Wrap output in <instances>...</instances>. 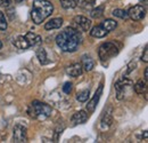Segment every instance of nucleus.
<instances>
[{
    "label": "nucleus",
    "mask_w": 148,
    "mask_h": 143,
    "mask_svg": "<svg viewBox=\"0 0 148 143\" xmlns=\"http://www.w3.org/2000/svg\"><path fill=\"white\" fill-rule=\"evenodd\" d=\"M87 119H88V113H87L86 111L81 110V111H77V112H75L73 115V117H72V123H73V125L75 126V125H79V124L86 123Z\"/></svg>",
    "instance_id": "9d476101"
},
{
    "label": "nucleus",
    "mask_w": 148,
    "mask_h": 143,
    "mask_svg": "<svg viewBox=\"0 0 148 143\" xmlns=\"http://www.w3.org/2000/svg\"><path fill=\"white\" fill-rule=\"evenodd\" d=\"M60 5L64 9H72L77 6V0H60Z\"/></svg>",
    "instance_id": "aec40b11"
},
{
    "label": "nucleus",
    "mask_w": 148,
    "mask_h": 143,
    "mask_svg": "<svg viewBox=\"0 0 148 143\" xmlns=\"http://www.w3.org/2000/svg\"><path fill=\"white\" fill-rule=\"evenodd\" d=\"M95 2H96V0H77V5L82 9H90V8H92Z\"/></svg>",
    "instance_id": "412c9836"
},
{
    "label": "nucleus",
    "mask_w": 148,
    "mask_h": 143,
    "mask_svg": "<svg viewBox=\"0 0 148 143\" xmlns=\"http://www.w3.org/2000/svg\"><path fill=\"white\" fill-rule=\"evenodd\" d=\"M29 115L32 118L36 119H46L51 115V108L49 107L46 103L39 102V101H34L31 103V106L29 108Z\"/></svg>",
    "instance_id": "7ed1b4c3"
},
{
    "label": "nucleus",
    "mask_w": 148,
    "mask_h": 143,
    "mask_svg": "<svg viewBox=\"0 0 148 143\" xmlns=\"http://www.w3.org/2000/svg\"><path fill=\"white\" fill-rule=\"evenodd\" d=\"M119 54V48L113 42H104L99 49H98V55H99V58L100 61L105 64V62L110 61L112 57L116 56Z\"/></svg>",
    "instance_id": "20e7f679"
},
{
    "label": "nucleus",
    "mask_w": 148,
    "mask_h": 143,
    "mask_svg": "<svg viewBox=\"0 0 148 143\" xmlns=\"http://www.w3.org/2000/svg\"><path fill=\"white\" fill-rule=\"evenodd\" d=\"M14 140L15 142L23 143L27 142V135H26V128L22 125H16L14 127Z\"/></svg>",
    "instance_id": "0eeeda50"
},
{
    "label": "nucleus",
    "mask_w": 148,
    "mask_h": 143,
    "mask_svg": "<svg viewBox=\"0 0 148 143\" xmlns=\"http://www.w3.org/2000/svg\"><path fill=\"white\" fill-rule=\"evenodd\" d=\"M25 38H26V40L29 41L30 47L39 45V44L41 42V37L36 35V33H33V32H27V33L25 35Z\"/></svg>",
    "instance_id": "2eb2a0df"
},
{
    "label": "nucleus",
    "mask_w": 148,
    "mask_h": 143,
    "mask_svg": "<svg viewBox=\"0 0 148 143\" xmlns=\"http://www.w3.org/2000/svg\"><path fill=\"white\" fill-rule=\"evenodd\" d=\"M104 12V8L103 7H97V8H95L91 10V13H90V15H91V17L93 18H99L103 16V13Z\"/></svg>",
    "instance_id": "5701e85b"
},
{
    "label": "nucleus",
    "mask_w": 148,
    "mask_h": 143,
    "mask_svg": "<svg viewBox=\"0 0 148 143\" xmlns=\"http://www.w3.org/2000/svg\"><path fill=\"white\" fill-rule=\"evenodd\" d=\"M37 57L41 64H47V63L49 62L48 56H47V53H46V51H45L43 48H39V49L37 51Z\"/></svg>",
    "instance_id": "6ab92c4d"
},
{
    "label": "nucleus",
    "mask_w": 148,
    "mask_h": 143,
    "mask_svg": "<svg viewBox=\"0 0 148 143\" xmlns=\"http://www.w3.org/2000/svg\"><path fill=\"white\" fill-rule=\"evenodd\" d=\"M141 60L144 61V62H148V49H147V46L145 47V49H144V54H143V56H141Z\"/></svg>",
    "instance_id": "cd10ccee"
},
{
    "label": "nucleus",
    "mask_w": 148,
    "mask_h": 143,
    "mask_svg": "<svg viewBox=\"0 0 148 143\" xmlns=\"http://www.w3.org/2000/svg\"><path fill=\"white\" fill-rule=\"evenodd\" d=\"M1 47H2V42L0 41V49H1Z\"/></svg>",
    "instance_id": "2f4dec72"
},
{
    "label": "nucleus",
    "mask_w": 148,
    "mask_h": 143,
    "mask_svg": "<svg viewBox=\"0 0 148 143\" xmlns=\"http://www.w3.org/2000/svg\"><path fill=\"white\" fill-rule=\"evenodd\" d=\"M82 65L79 64V63H74L72 65L67 67L66 68V73L70 74L71 77H79L82 74Z\"/></svg>",
    "instance_id": "f8f14e48"
},
{
    "label": "nucleus",
    "mask_w": 148,
    "mask_h": 143,
    "mask_svg": "<svg viewBox=\"0 0 148 143\" xmlns=\"http://www.w3.org/2000/svg\"><path fill=\"white\" fill-rule=\"evenodd\" d=\"M14 45L15 47H17L18 49H27L30 47L29 41L26 40L25 36H19L14 40Z\"/></svg>",
    "instance_id": "4468645a"
},
{
    "label": "nucleus",
    "mask_w": 148,
    "mask_h": 143,
    "mask_svg": "<svg viewBox=\"0 0 148 143\" xmlns=\"http://www.w3.org/2000/svg\"><path fill=\"white\" fill-rule=\"evenodd\" d=\"M134 92L137 94H146L147 92V81L145 80H139L136 85H134Z\"/></svg>",
    "instance_id": "f3484780"
},
{
    "label": "nucleus",
    "mask_w": 148,
    "mask_h": 143,
    "mask_svg": "<svg viewBox=\"0 0 148 143\" xmlns=\"http://www.w3.org/2000/svg\"><path fill=\"white\" fill-rule=\"evenodd\" d=\"M82 41V37L80 32L73 26H69L64 29L58 36L56 37V44L63 52L73 53L77 49Z\"/></svg>",
    "instance_id": "f257e3e1"
},
{
    "label": "nucleus",
    "mask_w": 148,
    "mask_h": 143,
    "mask_svg": "<svg viewBox=\"0 0 148 143\" xmlns=\"http://www.w3.org/2000/svg\"><path fill=\"white\" fill-rule=\"evenodd\" d=\"M63 18L60 17H56L51 18L49 22H47L45 24V29L46 30H54V29H59L62 25H63Z\"/></svg>",
    "instance_id": "ddd939ff"
},
{
    "label": "nucleus",
    "mask_w": 148,
    "mask_h": 143,
    "mask_svg": "<svg viewBox=\"0 0 148 143\" xmlns=\"http://www.w3.org/2000/svg\"><path fill=\"white\" fill-rule=\"evenodd\" d=\"M140 1H143V0H140ZM144 2H145V3H146V2H147V0H144Z\"/></svg>",
    "instance_id": "473e14b6"
},
{
    "label": "nucleus",
    "mask_w": 148,
    "mask_h": 143,
    "mask_svg": "<svg viewBox=\"0 0 148 143\" xmlns=\"http://www.w3.org/2000/svg\"><path fill=\"white\" fill-rule=\"evenodd\" d=\"M54 6L48 0H34L31 12L32 21L36 24H41L47 17L53 14Z\"/></svg>",
    "instance_id": "f03ea898"
},
{
    "label": "nucleus",
    "mask_w": 148,
    "mask_h": 143,
    "mask_svg": "<svg viewBox=\"0 0 148 143\" xmlns=\"http://www.w3.org/2000/svg\"><path fill=\"white\" fill-rule=\"evenodd\" d=\"M10 3H12V0H0V6H2V7H9L10 6Z\"/></svg>",
    "instance_id": "c85d7f7f"
},
{
    "label": "nucleus",
    "mask_w": 148,
    "mask_h": 143,
    "mask_svg": "<svg viewBox=\"0 0 148 143\" xmlns=\"http://www.w3.org/2000/svg\"><path fill=\"white\" fill-rule=\"evenodd\" d=\"M113 15L115 17L123 18V19H125V18L128 17V13L125 10H123V9H114L113 10Z\"/></svg>",
    "instance_id": "b1692460"
},
{
    "label": "nucleus",
    "mask_w": 148,
    "mask_h": 143,
    "mask_svg": "<svg viewBox=\"0 0 148 143\" xmlns=\"http://www.w3.org/2000/svg\"><path fill=\"white\" fill-rule=\"evenodd\" d=\"M23 0H15V2H22Z\"/></svg>",
    "instance_id": "7c9ffc66"
},
{
    "label": "nucleus",
    "mask_w": 148,
    "mask_h": 143,
    "mask_svg": "<svg viewBox=\"0 0 148 143\" xmlns=\"http://www.w3.org/2000/svg\"><path fill=\"white\" fill-rule=\"evenodd\" d=\"M90 96V92L89 90H81L76 94V100L79 102H86Z\"/></svg>",
    "instance_id": "4be33fe9"
},
{
    "label": "nucleus",
    "mask_w": 148,
    "mask_h": 143,
    "mask_svg": "<svg viewBox=\"0 0 148 143\" xmlns=\"http://www.w3.org/2000/svg\"><path fill=\"white\" fill-rule=\"evenodd\" d=\"M100 25L101 26H104L108 32L112 31V30H114L116 26H117V23H116V21H114V19H111V18H107V19H105V21H103L101 23H100Z\"/></svg>",
    "instance_id": "a211bd4d"
},
{
    "label": "nucleus",
    "mask_w": 148,
    "mask_h": 143,
    "mask_svg": "<svg viewBox=\"0 0 148 143\" xmlns=\"http://www.w3.org/2000/svg\"><path fill=\"white\" fill-rule=\"evenodd\" d=\"M112 121H113V119H112V115L111 112H105V115H104V117H103V120H101V123H103V126H110L112 124Z\"/></svg>",
    "instance_id": "393cba45"
},
{
    "label": "nucleus",
    "mask_w": 148,
    "mask_h": 143,
    "mask_svg": "<svg viewBox=\"0 0 148 143\" xmlns=\"http://www.w3.org/2000/svg\"><path fill=\"white\" fill-rule=\"evenodd\" d=\"M146 15V9L143 5H136L131 7L128 12V16L133 21H140L145 17Z\"/></svg>",
    "instance_id": "423d86ee"
},
{
    "label": "nucleus",
    "mask_w": 148,
    "mask_h": 143,
    "mask_svg": "<svg viewBox=\"0 0 148 143\" xmlns=\"http://www.w3.org/2000/svg\"><path fill=\"white\" fill-rule=\"evenodd\" d=\"M103 88H104V86H103V85H100V86H99V88L97 90V92L95 93V96H93L89 102H88V104H87V109H88V111H89V112H93V111H95V109H96V107H97V104H98L99 100H100V96H101V94H103Z\"/></svg>",
    "instance_id": "1a4fd4ad"
},
{
    "label": "nucleus",
    "mask_w": 148,
    "mask_h": 143,
    "mask_svg": "<svg viewBox=\"0 0 148 143\" xmlns=\"http://www.w3.org/2000/svg\"><path fill=\"white\" fill-rule=\"evenodd\" d=\"M73 25L77 31H89L91 28V21L84 16H75L73 18Z\"/></svg>",
    "instance_id": "39448f33"
},
{
    "label": "nucleus",
    "mask_w": 148,
    "mask_h": 143,
    "mask_svg": "<svg viewBox=\"0 0 148 143\" xmlns=\"http://www.w3.org/2000/svg\"><path fill=\"white\" fill-rule=\"evenodd\" d=\"M7 29V21L2 12H0V30H6Z\"/></svg>",
    "instance_id": "a878e982"
},
{
    "label": "nucleus",
    "mask_w": 148,
    "mask_h": 143,
    "mask_svg": "<svg viewBox=\"0 0 148 143\" xmlns=\"http://www.w3.org/2000/svg\"><path fill=\"white\" fill-rule=\"evenodd\" d=\"M95 67V62L90 56L84 55L82 57V69H84L86 71H91Z\"/></svg>",
    "instance_id": "dca6fc26"
},
{
    "label": "nucleus",
    "mask_w": 148,
    "mask_h": 143,
    "mask_svg": "<svg viewBox=\"0 0 148 143\" xmlns=\"http://www.w3.org/2000/svg\"><path fill=\"white\" fill-rule=\"evenodd\" d=\"M132 83L130 81L129 79H121L119 80L116 84H115V90H116V95H117V100H122L123 99V95H124V92H125V88L130 86Z\"/></svg>",
    "instance_id": "6e6552de"
},
{
    "label": "nucleus",
    "mask_w": 148,
    "mask_h": 143,
    "mask_svg": "<svg viewBox=\"0 0 148 143\" xmlns=\"http://www.w3.org/2000/svg\"><path fill=\"white\" fill-rule=\"evenodd\" d=\"M144 74H145V81H147V79H148V69L147 68L145 69V73H144Z\"/></svg>",
    "instance_id": "c756f323"
},
{
    "label": "nucleus",
    "mask_w": 148,
    "mask_h": 143,
    "mask_svg": "<svg viewBox=\"0 0 148 143\" xmlns=\"http://www.w3.org/2000/svg\"><path fill=\"white\" fill-rule=\"evenodd\" d=\"M110 32L101 26L100 24L97 25V26H93L90 31V36L93 37V38H104L105 36H107Z\"/></svg>",
    "instance_id": "9b49d317"
},
{
    "label": "nucleus",
    "mask_w": 148,
    "mask_h": 143,
    "mask_svg": "<svg viewBox=\"0 0 148 143\" xmlns=\"http://www.w3.org/2000/svg\"><path fill=\"white\" fill-rule=\"evenodd\" d=\"M72 90V84L71 83H65L64 86H63V92L66 93V94H70Z\"/></svg>",
    "instance_id": "bb28decb"
}]
</instances>
